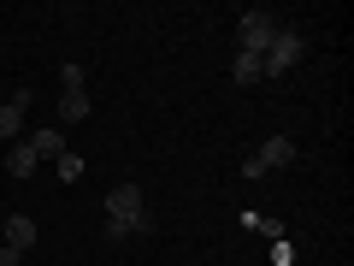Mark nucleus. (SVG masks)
Wrapping results in <instances>:
<instances>
[{
  "label": "nucleus",
  "mask_w": 354,
  "mask_h": 266,
  "mask_svg": "<svg viewBox=\"0 0 354 266\" xmlns=\"http://www.w3.org/2000/svg\"><path fill=\"white\" fill-rule=\"evenodd\" d=\"M278 30H283V24L266 12V6H248V12L236 18V42H242L236 53H254V60H260V53L272 48V36H278Z\"/></svg>",
  "instance_id": "1"
},
{
  "label": "nucleus",
  "mask_w": 354,
  "mask_h": 266,
  "mask_svg": "<svg viewBox=\"0 0 354 266\" xmlns=\"http://www.w3.org/2000/svg\"><path fill=\"white\" fill-rule=\"evenodd\" d=\"M301 53H307V42L295 36V30H278V36H272V48L260 53V71H266V77H278V71H290Z\"/></svg>",
  "instance_id": "2"
},
{
  "label": "nucleus",
  "mask_w": 354,
  "mask_h": 266,
  "mask_svg": "<svg viewBox=\"0 0 354 266\" xmlns=\"http://www.w3.org/2000/svg\"><path fill=\"white\" fill-rule=\"evenodd\" d=\"M136 213H142V190H136V184H118V190L106 195V219H124V225H130Z\"/></svg>",
  "instance_id": "3"
},
{
  "label": "nucleus",
  "mask_w": 354,
  "mask_h": 266,
  "mask_svg": "<svg viewBox=\"0 0 354 266\" xmlns=\"http://www.w3.org/2000/svg\"><path fill=\"white\" fill-rule=\"evenodd\" d=\"M24 113H30V89H18L12 101L0 107V142H12L18 130H24Z\"/></svg>",
  "instance_id": "4"
},
{
  "label": "nucleus",
  "mask_w": 354,
  "mask_h": 266,
  "mask_svg": "<svg viewBox=\"0 0 354 266\" xmlns=\"http://www.w3.org/2000/svg\"><path fill=\"white\" fill-rule=\"evenodd\" d=\"M254 160H260V172H278V166H295V136H272L260 154H254Z\"/></svg>",
  "instance_id": "5"
},
{
  "label": "nucleus",
  "mask_w": 354,
  "mask_h": 266,
  "mask_svg": "<svg viewBox=\"0 0 354 266\" xmlns=\"http://www.w3.org/2000/svg\"><path fill=\"white\" fill-rule=\"evenodd\" d=\"M6 249H18V254L36 249V219H30V213H12V219H6Z\"/></svg>",
  "instance_id": "6"
},
{
  "label": "nucleus",
  "mask_w": 354,
  "mask_h": 266,
  "mask_svg": "<svg viewBox=\"0 0 354 266\" xmlns=\"http://www.w3.org/2000/svg\"><path fill=\"white\" fill-rule=\"evenodd\" d=\"M83 118H88V95L83 89H65L59 95V125H83Z\"/></svg>",
  "instance_id": "7"
},
{
  "label": "nucleus",
  "mask_w": 354,
  "mask_h": 266,
  "mask_svg": "<svg viewBox=\"0 0 354 266\" xmlns=\"http://www.w3.org/2000/svg\"><path fill=\"white\" fill-rule=\"evenodd\" d=\"M230 77H236V83L248 89V83H260L266 71H260V60H254V53H236V65H230Z\"/></svg>",
  "instance_id": "8"
},
{
  "label": "nucleus",
  "mask_w": 354,
  "mask_h": 266,
  "mask_svg": "<svg viewBox=\"0 0 354 266\" xmlns=\"http://www.w3.org/2000/svg\"><path fill=\"white\" fill-rule=\"evenodd\" d=\"M30 148H36V160H48V154H65V136H59V130H36Z\"/></svg>",
  "instance_id": "9"
},
{
  "label": "nucleus",
  "mask_w": 354,
  "mask_h": 266,
  "mask_svg": "<svg viewBox=\"0 0 354 266\" xmlns=\"http://www.w3.org/2000/svg\"><path fill=\"white\" fill-rule=\"evenodd\" d=\"M6 166H12V177H30L36 172V148H30V142H12V160Z\"/></svg>",
  "instance_id": "10"
},
{
  "label": "nucleus",
  "mask_w": 354,
  "mask_h": 266,
  "mask_svg": "<svg viewBox=\"0 0 354 266\" xmlns=\"http://www.w3.org/2000/svg\"><path fill=\"white\" fill-rule=\"evenodd\" d=\"M106 242H113V249H118V242H136V231H130L124 219H106Z\"/></svg>",
  "instance_id": "11"
},
{
  "label": "nucleus",
  "mask_w": 354,
  "mask_h": 266,
  "mask_svg": "<svg viewBox=\"0 0 354 266\" xmlns=\"http://www.w3.org/2000/svg\"><path fill=\"white\" fill-rule=\"evenodd\" d=\"M59 177H65V184H77V177H83V160H77V154H71V148H65V154H59Z\"/></svg>",
  "instance_id": "12"
},
{
  "label": "nucleus",
  "mask_w": 354,
  "mask_h": 266,
  "mask_svg": "<svg viewBox=\"0 0 354 266\" xmlns=\"http://www.w3.org/2000/svg\"><path fill=\"white\" fill-rule=\"evenodd\" d=\"M59 83L65 89H83V65H59Z\"/></svg>",
  "instance_id": "13"
},
{
  "label": "nucleus",
  "mask_w": 354,
  "mask_h": 266,
  "mask_svg": "<svg viewBox=\"0 0 354 266\" xmlns=\"http://www.w3.org/2000/svg\"><path fill=\"white\" fill-rule=\"evenodd\" d=\"M18 260H24L18 249H0V266H18Z\"/></svg>",
  "instance_id": "14"
}]
</instances>
